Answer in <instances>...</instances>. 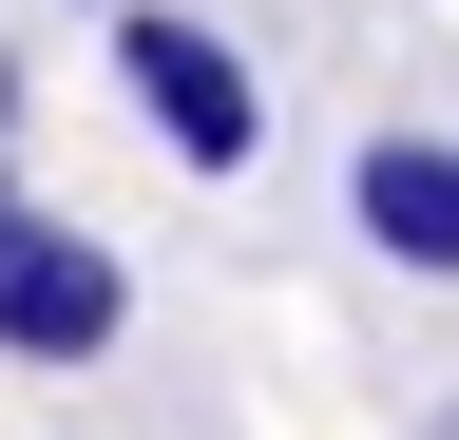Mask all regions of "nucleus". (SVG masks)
<instances>
[{"label":"nucleus","instance_id":"obj_1","mask_svg":"<svg viewBox=\"0 0 459 440\" xmlns=\"http://www.w3.org/2000/svg\"><path fill=\"white\" fill-rule=\"evenodd\" d=\"M115 77H134V116H153L172 173H249V153H268V77L230 58L211 20H172V0H134V20H115Z\"/></svg>","mask_w":459,"mask_h":440},{"label":"nucleus","instance_id":"obj_2","mask_svg":"<svg viewBox=\"0 0 459 440\" xmlns=\"http://www.w3.org/2000/svg\"><path fill=\"white\" fill-rule=\"evenodd\" d=\"M115 325H134V268H115L77 211H39L20 173H0V345L20 364H96Z\"/></svg>","mask_w":459,"mask_h":440},{"label":"nucleus","instance_id":"obj_3","mask_svg":"<svg viewBox=\"0 0 459 440\" xmlns=\"http://www.w3.org/2000/svg\"><path fill=\"white\" fill-rule=\"evenodd\" d=\"M344 230H364L402 288H459V134H364V173H344Z\"/></svg>","mask_w":459,"mask_h":440}]
</instances>
